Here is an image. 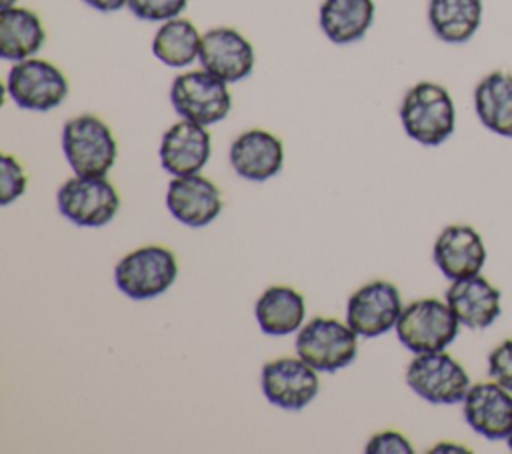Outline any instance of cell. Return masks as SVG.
<instances>
[{
  "instance_id": "6da1fadb",
  "label": "cell",
  "mask_w": 512,
  "mask_h": 454,
  "mask_svg": "<svg viewBox=\"0 0 512 454\" xmlns=\"http://www.w3.org/2000/svg\"><path fill=\"white\" fill-rule=\"evenodd\" d=\"M398 116L408 138L422 146L444 144L456 128V106L450 92L430 80L416 82L406 90Z\"/></svg>"
},
{
  "instance_id": "7a4b0ae2",
  "label": "cell",
  "mask_w": 512,
  "mask_h": 454,
  "mask_svg": "<svg viewBox=\"0 0 512 454\" xmlns=\"http://www.w3.org/2000/svg\"><path fill=\"white\" fill-rule=\"evenodd\" d=\"M62 150L74 174L106 176L116 162L118 144L102 118L78 114L62 128Z\"/></svg>"
},
{
  "instance_id": "3957f363",
  "label": "cell",
  "mask_w": 512,
  "mask_h": 454,
  "mask_svg": "<svg viewBox=\"0 0 512 454\" xmlns=\"http://www.w3.org/2000/svg\"><path fill=\"white\" fill-rule=\"evenodd\" d=\"M460 326L446 300L418 298L402 308L396 336L414 354L436 352L446 350L456 340Z\"/></svg>"
},
{
  "instance_id": "277c9868",
  "label": "cell",
  "mask_w": 512,
  "mask_h": 454,
  "mask_svg": "<svg viewBox=\"0 0 512 454\" xmlns=\"http://www.w3.org/2000/svg\"><path fill=\"white\" fill-rule=\"evenodd\" d=\"M178 276V260L164 246H140L122 256L114 268V282L132 300H152L164 294Z\"/></svg>"
},
{
  "instance_id": "5b68a950",
  "label": "cell",
  "mask_w": 512,
  "mask_h": 454,
  "mask_svg": "<svg viewBox=\"0 0 512 454\" xmlns=\"http://www.w3.org/2000/svg\"><path fill=\"white\" fill-rule=\"evenodd\" d=\"M406 384L430 404H458L472 386L464 366L444 350L416 354L406 366Z\"/></svg>"
},
{
  "instance_id": "8992f818",
  "label": "cell",
  "mask_w": 512,
  "mask_h": 454,
  "mask_svg": "<svg viewBox=\"0 0 512 454\" xmlns=\"http://www.w3.org/2000/svg\"><path fill=\"white\" fill-rule=\"evenodd\" d=\"M296 354L318 372H336L354 362L358 334L336 318L318 316L298 332Z\"/></svg>"
},
{
  "instance_id": "52a82bcc",
  "label": "cell",
  "mask_w": 512,
  "mask_h": 454,
  "mask_svg": "<svg viewBox=\"0 0 512 454\" xmlns=\"http://www.w3.org/2000/svg\"><path fill=\"white\" fill-rule=\"evenodd\" d=\"M170 102L178 116L202 126L224 120L232 108L228 82L204 68L178 74L170 86Z\"/></svg>"
},
{
  "instance_id": "ba28073f",
  "label": "cell",
  "mask_w": 512,
  "mask_h": 454,
  "mask_svg": "<svg viewBox=\"0 0 512 454\" xmlns=\"http://www.w3.org/2000/svg\"><path fill=\"white\" fill-rule=\"evenodd\" d=\"M6 92L22 110L48 112L66 100L68 80L58 66L32 56L14 62L6 78Z\"/></svg>"
},
{
  "instance_id": "9c48e42d",
  "label": "cell",
  "mask_w": 512,
  "mask_h": 454,
  "mask_svg": "<svg viewBox=\"0 0 512 454\" xmlns=\"http://www.w3.org/2000/svg\"><path fill=\"white\" fill-rule=\"evenodd\" d=\"M60 214L78 226H104L120 210V196L106 176L68 178L56 194Z\"/></svg>"
},
{
  "instance_id": "30bf717a",
  "label": "cell",
  "mask_w": 512,
  "mask_h": 454,
  "mask_svg": "<svg viewBox=\"0 0 512 454\" xmlns=\"http://www.w3.org/2000/svg\"><path fill=\"white\" fill-rule=\"evenodd\" d=\"M398 288L388 280H372L350 294L346 304V324L364 338H376L392 328L402 314Z\"/></svg>"
},
{
  "instance_id": "8fae6325",
  "label": "cell",
  "mask_w": 512,
  "mask_h": 454,
  "mask_svg": "<svg viewBox=\"0 0 512 454\" xmlns=\"http://www.w3.org/2000/svg\"><path fill=\"white\" fill-rule=\"evenodd\" d=\"M318 370L306 364L302 358H278L262 366L260 384L266 400L282 410L296 412L308 406L318 390Z\"/></svg>"
},
{
  "instance_id": "7c38bea8",
  "label": "cell",
  "mask_w": 512,
  "mask_h": 454,
  "mask_svg": "<svg viewBox=\"0 0 512 454\" xmlns=\"http://www.w3.org/2000/svg\"><path fill=\"white\" fill-rule=\"evenodd\" d=\"M462 414L486 440H506L512 432V392L492 378L474 382L462 400Z\"/></svg>"
},
{
  "instance_id": "4fadbf2b",
  "label": "cell",
  "mask_w": 512,
  "mask_h": 454,
  "mask_svg": "<svg viewBox=\"0 0 512 454\" xmlns=\"http://www.w3.org/2000/svg\"><path fill=\"white\" fill-rule=\"evenodd\" d=\"M198 60L204 70L232 84L252 74L256 54L248 38L238 30L230 26H218L202 34Z\"/></svg>"
},
{
  "instance_id": "5bb4252c",
  "label": "cell",
  "mask_w": 512,
  "mask_h": 454,
  "mask_svg": "<svg viewBox=\"0 0 512 454\" xmlns=\"http://www.w3.org/2000/svg\"><path fill=\"white\" fill-rule=\"evenodd\" d=\"M170 214L192 228H202L222 212L220 188L202 174L174 176L166 190Z\"/></svg>"
},
{
  "instance_id": "9a60e30c",
  "label": "cell",
  "mask_w": 512,
  "mask_h": 454,
  "mask_svg": "<svg viewBox=\"0 0 512 454\" xmlns=\"http://www.w3.org/2000/svg\"><path fill=\"white\" fill-rule=\"evenodd\" d=\"M486 246L476 228L468 224L446 226L432 248V258L436 268L448 280H460L474 274L486 264Z\"/></svg>"
},
{
  "instance_id": "2e32d148",
  "label": "cell",
  "mask_w": 512,
  "mask_h": 454,
  "mask_svg": "<svg viewBox=\"0 0 512 454\" xmlns=\"http://www.w3.org/2000/svg\"><path fill=\"white\" fill-rule=\"evenodd\" d=\"M444 300L458 322L470 330H486L502 314L500 290L480 274L452 280Z\"/></svg>"
},
{
  "instance_id": "e0dca14e",
  "label": "cell",
  "mask_w": 512,
  "mask_h": 454,
  "mask_svg": "<svg viewBox=\"0 0 512 454\" xmlns=\"http://www.w3.org/2000/svg\"><path fill=\"white\" fill-rule=\"evenodd\" d=\"M212 142L206 126L182 118L160 140V166L172 176L198 174L210 160Z\"/></svg>"
},
{
  "instance_id": "ac0fdd59",
  "label": "cell",
  "mask_w": 512,
  "mask_h": 454,
  "mask_svg": "<svg viewBox=\"0 0 512 454\" xmlns=\"http://www.w3.org/2000/svg\"><path fill=\"white\" fill-rule=\"evenodd\" d=\"M228 158L238 176L252 182H264L282 170L284 146L272 132L250 128L232 140Z\"/></svg>"
},
{
  "instance_id": "d6986e66",
  "label": "cell",
  "mask_w": 512,
  "mask_h": 454,
  "mask_svg": "<svg viewBox=\"0 0 512 454\" xmlns=\"http://www.w3.org/2000/svg\"><path fill=\"white\" fill-rule=\"evenodd\" d=\"M472 100L474 112L486 130L512 138V72L494 70L480 78Z\"/></svg>"
},
{
  "instance_id": "ffe728a7",
  "label": "cell",
  "mask_w": 512,
  "mask_h": 454,
  "mask_svg": "<svg viewBox=\"0 0 512 454\" xmlns=\"http://www.w3.org/2000/svg\"><path fill=\"white\" fill-rule=\"evenodd\" d=\"M374 14V0H324L318 12V24L330 42L344 46L366 36Z\"/></svg>"
},
{
  "instance_id": "44dd1931",
  "label": "cell",
  "mask_w": 512,
  "mask_h": 454,
  "mask_svg": "<svg viewBox=\"0 0 512 454\" xmlns=\"http://www.w3.org/2000/svg\"><path fill=\"white\" fill-rule=\"evenodd\" d=\"M254 314L264 334L286 336L300 330L306 316V302L298 290L276 284L260 294Z\"/></svg>"
},
{
  "instance_id": "7402d4cb",
  "label": "cell",
  "mask_w": 512,
  "mask_h": 454,
  "mask_svg": "<svg viewBox=\"0 0 512 454\" xmlns=\"http://www.w3.org/2000/svg\"><path fill=\"white\" fill-rule=\"evenodd\" d=\"M482 0H428V24L434 36L446 44H464L480 28Z\"/></svg>"
},
{
  "instance_id": "603a6c76",
  "label": "cell",
  "mask_w": 512,
  "mask_h": 454,
  "mask_svg": "<svg viewBox=\"0 0 512 454\" xmlns=\"http://www.w3.org/2000/svg\"><path fill=\"white\" fill-rule=\"evenodd\" d=\"M44 40L46 32L36 12L20 6L0 8V56L4 60L32 58Z\"/></svg>"
},
{
  "instance_id": "cb8c5ba5",
  "label": "cell",
  "mask_w": 512,
  "mask_h": 454,
  "mask_svg": "<svg viewBox=\"0 0 512 454\" xmlns=\"http://www.w3.org/2000/svg\"><path fill=\"white\" fill-rule=\"evenodd\" d=\"M202 36L188 18L166 20L152 38V54L170 68H184L200 54Z\"/></svg>"
},
{
  "instance_id": "d4e9b609",
  "label": "cell",
  "mask_w": 512,
  "mask_h": 454,
  "mask_svg": "<svg viewBox=\"0 0 512 454\" xmlns=\"http://www.w3.org/2000/svg\"><path fill=\"white\" fill-rule=\"evenodd\" d=\"M186 6L188 0H128L130 12L148 22H166L178 18Z\"/></svg>"
},
{
  "instance_id": "484cf974",
  "label": "cell",
  "mask_w": 512,
  "mask_h": 454,
  "mask_svg": "<svg viewBox=\"0 0 512 454\" xmlns=\"http://www.w3.org/2000/svg\"><path fill=\"white\" fill-rule=\"evenodd\" d=\"M2 172H0V204L8 206L16 198H20L26 190V174L20 162L10 156L2 154Z\"/></svg>"
},
{
  "instance_id": "4316f807",
  "label": "cell",
  "mask_w": 512,
  "mask_h": 454,
  "mask_svg": "<svg viewBox=\"0 0 512 454\" xmlns=\"http://www.w3.org/2000/svg\"><path fill=\"white\" fill-rule=\"evenodd\" d=\"M488 376L512 392V338L496 344L490 350Z\"/></svg>"
},
{
  "instance_id": "83f0119b",
  "label": "cell",
  "mask_w": 512,
  "mask_h": 454,
  "mask_svg": "<svg viewBox=\"0 0 512 454\" xmlns=\"http://www.w3.org/2000/svg\"><path fill=\"white\" fill-rule=\"evenodd\" d=\"M364 450L368 454H388V452H392V454H412L414 452L410 440L404 434L396 432V430H384V432L374 434L368 440Z\"/></svg>"
},
{
  "instance_id": "f1b7e54d",
  "label": "cell",
  "mask_w": 512,
  "mask_h": 454,
  "mask_svg": "<svg viewBox=\"0 0 512 454\" xmlns=\"http://www.w3.org/2000/svg\"><path fill=\"white\" fill-rule=\"evenodd\" d=\"M82 2L100 12H118L124 6H128V0H82Z\"/></svg>"
},
{
  "instance_id": "f546056e",
  "label": "cell",
  "mask_w": 512,
  "mask_h": 454,
  "mask_svg": "<svg viewBox=\"0 0 512 454\" xmlns=\"http://www.w3.org/2000/svg\"><path fill=\"white\" fill-rule=\"evenodd\" d=\"M430 452H470V450L454 442H438L434 448H430Z\"/></svg>"
},
{
  "instance_id": "4dcf8cb0",
  "label": "cell",
  "mask_w": 512,
  "mask_h": 454,
  "mask_svg": "<svg viewBox=\"0 0 512 454\" xmlns=\"http://www.w3.org/2000/svg\"><path fill=\"white\" fill-rule=\"evenodd\" d=\"M16 6V0H0V8H10Z\"/></svg>"
},
{
  "instance_id": "1f68e13d",
  "label": "cell",
  "mask_w": 512,
  "mask_h": 454,
  "mask_svg": "<svg viewBox=\"0 0 512 454\" xmlns=\"http://www.w3.org/2000/svg\"><path fill=\"white\" fill-rule=\"evenodd\" d=\"M506 446H508V448H510V450H512V432H510V436H508V438H506Z\"/></svg>"
}]
</instances>
